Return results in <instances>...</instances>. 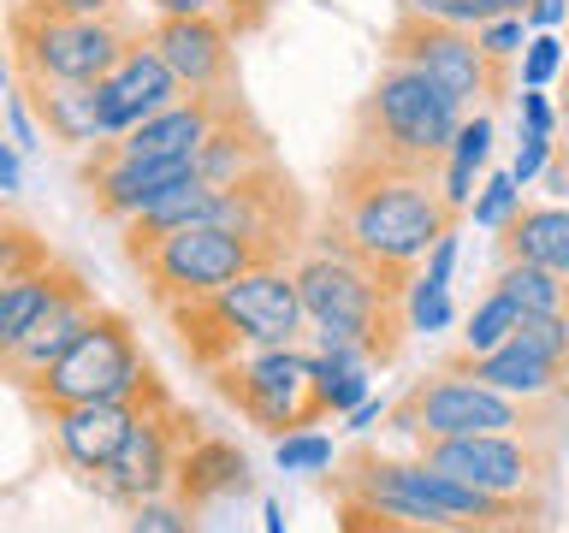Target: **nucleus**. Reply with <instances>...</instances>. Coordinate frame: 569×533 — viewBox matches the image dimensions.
<instances>
[{
    "label": "nucleus",
    "instance_id": "nucleus-1",
    "mask_svg": "<svg viewBox=\"0 0 569 533\" xmlns=\"http://www.w3.org/2000/svg\"><path fill=\"white\" fill-rule=\"evenodd\" d=\"M457 220L462 213L445 202L439 167H403V160L345 149L332 160V190L315 231L391 279H416L427 249L457 231Z\"/></svg>",
    "mask_w": 569,
    "mask_h": 533
},
{
    "label": "nucleus",
    "instance_id": "nucleus-2",
    "mask_svg": "<svg viewBox=\"0 0 569 533\" xmlns=\"http://www.w3.org/2000/svg\"><path fill=\"white\" fill-rule=\"evenodd\" d=\"M302 314L315 326V355H327L338 368H391L403 350L409 314L403 291L409 279H391L362 255H350L345 243L309 231L302 255L291 261Z\"/></svg>",
    "mask_w": 569,
    "mask_h": 533
},
{
    "label": "nucleus",
    "instance_id": "nucleus-3",
    "mask_svg": "<svg viewBox=\"0 0 569 533\" xmlns=\"http://www.w3.org/2000/svg\"><path fill=\"white\" fill-rule=\"evenodd\" d=\"M178 344L196 368H220L231 355L249 350H273V344H302L309 314L297 296V273L291 266H249L243 279H231L226 291L196 296L184 309H167Z\"/></svg>",
    "mask_w": 569,
    "mask_h": 533
},
{
    "label": "nucleus",
    "instance_id": "nucleus-4",
    "mask_svg": "<svg viewBox=\"0 0 569 533\" xmlns=\"http://www.w3.org/2000/svg\"><path fill=\"white\" fill-rule=\"evenodd\" d=\"M462 119H469V107L457 95H445V89L433 78H421L416 66L386 60L380 78L368 83V95L356 101L345 149L403 160V167H445Z\"/></svg>",
    "mask_w": 569,
    "mask_h": 533
},
{
    "label": "nucleus",
    "instance_id": "nucleus-5",
    "mask_svg": "<svg viewBox=\"0 0 569 533\" xmlns=\"http://www.w3.org/2000/svg\"><path fill=\"white\" fill-rule=\"evenodd\" d=\"M391 433L409 444H433V439H475V433H528V439H563L558 403H522L505 391L469 380V373H427L391 403Z\"/></svg>",
    "mask_w": 569,
    "mask_h": 533
},
{
    "label": "nucleus",
    "instance_id": "nucleus-6",
    "mask_svg": "<svg viewBox=\"0 0 569 533\" xmlns=\"http://www.w3.org/2000/svg\"><path fill=\"white\" fill-rule=\"evenodd\" d=\"M131 12L107 18H53L30 7H7V42H12V83H101L137 42Z\"/></svg>",
    "mask_w": 569,
    "mask_h": 533
},
{
    "label": "nucleus",
    "instance_id": "nucleus-7",
    "mask_svg": "<svg viewBox=\"0 0 569 533\" xmlns=\"http://www.w3.org/2000/svg\"><path fill=\"white\" fill-rule=\"evenodd\" d=\"M154 385V368L137 344V326L119 309H107L89 320V332L71 344L53 368H42L24 385V403L36 415H53V409H78V403H119L137 398V391Z\"/></svg>",
    "mask_w": 569,
    "mask_h": 533
},
{
    "label": "nucleus",
    "instance_id": "nucleus-8",
    "mask_svg": "<svg viewBox=\"0 0 569 533\" xmlns=\"http://www.w3.org/2000/svg\"><path fill=\"white\" fill-rule=\"evenodd\" d=\"M213 391L238 409L249 426L261 433H302V426L327 421V398H320V355H309L302 344H273V350H249L231 362L208 368Z\"/></svg>",
    "mask_w": 569,
    "mask_h": 533
},
{
    "label": "nucleus",
    "instance_id": "nucleus-9",
    "mask_svg": "<svg viewBox=\"0 0 569 533\" xmlns=\"http://www.w3.org/2000/svg\"><path fill=\"white\" fill-rule=\"evenodd\" d=\"M124 261L142 273V284H149L154 309H184V302L196 296H213L226 291L231 279H243L249 266H273L261 255L256 243L231 238V231L220 225H190V231H172V238H154L142 249H124Z\"/></svg>",
    "mask_w": 569,
    "mask_h": 533
},
{
    "label": "nucleus",
    "instance_id": "nucleus-10",
    "mask_svg": "<svg viewBox=\"0 0 569 533\" xmlns=\"http://www.w3.org/2000/svg\"><path fill=\"white\" fill-rule=\"evenodd\" d=\"M386 60L398 66H416L421 78H433L445 95H457L462 107H487V101H505L516 89V66H492L480 53V36L462 30V24H445V18H427V12H398L386 30Z\"/></svg>",
    "mask_w": 569,
    "mask_h": 533
},
{
    "label": "nucleus",
    "instance_id": "nucleus-11",
    "mask_svg": "<svg viewBox=\"0 0 569 533\" xmlns=\"http://www.w3.org/2000/svg\"><path fill=\"white\" fill-rule=\"evenodd\" d=\"M421 462L469 480V486L510 497V504H540L558 474V439H528V433H475V439H433L416 444Z\"/></svg>",
    "mask_w": 569,
    "mask_h": 533
},
{
    "label": "nucleus",
    "instance_id": "nucleus-12",
    "mask_svg": "<svg viewBox=\"0 0 569 533\" xmlns=\"http://www.w3.org/2000/svg\"><path fill=\"white\" fill-rule=\"evenodd\" d=\"M220 190V184H213ZM213 225L231 231V238L256 243L273 266H291L302 255V243H309L315 231V213L302 202L297 178L284 167H267L256 178H238V184L220 190V202H213Z\"/></svg>",
    "mask_w": 569,
    "mask_h": 533
},
{
    "label": "nucleus",
    "instance_id": "nucleus-13",
    "mask_svg": "<svg viewBox=\"0 0 569 533\" xmlns=\"http://www.w3.org/2000/svg\"><path fill=\"white\" fill-rule=\"evenodd\" d=\"M196 439V421L172 403V391H154L149 409L137 415L124 451L96 474V486L113 497V504H142V497H167L178 486V456Z\"/></svg>",
    "mask_w": 569,
    "mask_h": 533
},
{
    "label": "nucleus",
    "instance_id": "nucleus-14",
    "mask_svg": "<svg viewBox=\"0 0 569 533\" xmlns=\"http://www.w3.org/2000/svg\"><path fill=\"white\" fill-rule=\"evenodd\" d=\"M78 178L89 190V208L113 225H131L142 208H154L167 190L190 184L196 178V154H160V160H142V154H119L113 137H101L96 149H83L78 160Z\"/></svg>",
    "mask_w": 569,
    "mask_h": 533
},
{
    "label": "nucleus",
    "instance_id": "nucleus-15",
    "mask_svg": "<svg viewBox=\"0 0 569 533\" xmlns=\"http://www.w3.org/2000/svg\"><path fill=\"white\" fill-rule=\"evenodd\" d=\"M149 48L172 66L184 89H238V30L220 12H190V18H154Z\"/></svg>",
    "mask_w": 569,
    "mask_h": 533
},
{
    "label": "nucleus",
    "instance_id": "nucleus-16",
    "mask_svg": "<svg viewBox=\"0 0 569 533\" xmlns=\"http://www.w3.org/2000/svg\"><path fill=\"white\" fill-rule=\"evenodd\" d=\"M154 391H167V385L154 380L149 391H137V398H119V403H78V409H53V415H42L53 451H60V462L96 480L107 462L124 451V439H131V426H137L142 409H149Z\"/></svg>",
    "mask_w": 569,
    "mask_h": 533
},
{
    "label": "nucleus",
    "instance_id": "nucleus-17",
    "mask_svg": "<svg viewBox=\"0 0 569 533\" xmlns=\"http://www.w3.org/2000/svg\"><path fill=\"white\" fill-rule=\"evenodd\" d=\"M96 95H101L107 137H124V131H137L142 119H154V113H167L172 101H184L190 89L172 78V66L149 48V30H142L137 42L124 48V60L96 83Z\"/></svg>",
    "mask_w": 569,
    "mask_h": 533
},
{
    "label": "nucleus",
    "instance_id": "nucleus-18",
    "mask_svg": "<svg viewBox=\"0 0 569 533\" xmlns=\"http://www.w3.org/2000/svg\"><path fill=\"white\" fill-rule=\"evenodd\" d=\"M96 314H101L96 284H89V279L78 273V266H71L66 284L53 291V302H48L42 314H36V326L24 332V344L12 350V362L0 368V380H12L18 391H24V385L36 380V373L53 368V362H60V355H66L71 344H78V338L89 332V320H96Z\"/></svg>",
    "mask_w": 569,
    "mask_h": 533
},
{
    "label": "nucleus",
    "instance_id": "nucleus-19",
    "mask_svg": "<svg viewBox=\"0 0 569 533\" xmlns=\"http://www.w3.org/2000/svg\"><path fill=\"white\" fill-rule=\"evenodd\" d=\"M267 167H279V149H273V137H267V124L249 113V101L238 95L220 113V124L208 131V142L196 149V178L202 184H238V178H256Z\"/></svg>",
    "mask_w": 569,
    "mask_h": 533
},
{
    "label": "nucleus",
    "instance_id": "nucleus-20",
    "mask_svg": "<svg viewBox=\"0 0 569 533\" xmlns=\"http://www.w3.org/2000/svg\"><path fill=\"white\" fill-rule=\"evenodd\" d=\"M238 101V89H202V95H190L184 101H172L167 113H154V119H142L137 131H124L113 137V149L119 154H142V160H160V154H196L208 142V131L220 124V113Z\"/></svg>",
    "mask_w": 569,
    "mask_h": 533
},
{
    "label": "nucleus",
    "instance_id": "nucleus-21",
    "mask_svg": "<svg viewBox=\"0 0 569 533\" xmlns=\"http://www.w3.org/2000/svg\"><path fill=\"white\" fill-rule=\"evenodd\" d=\"M445 368L451 373H469V380L505 391V398H522V403H558L569 391V368L563 362H546V355H533L522 344H498L487 355H445Z\"/></svg>",
    "mask_w": 569,
    "mask_h": 533
},
{
    "label": "nucleus",
    "instance_id": "nucleus-22",
    "mask_svg": "<svg viewBox=\"0 0 569 533\" xmlns=\"http://www.w3.org/2000/svg\"><path fill=\"white\" fill-rule=\"evenodd\" d=\"M18 95H24L30 119L42 124V137L66 142V149H96L107 137L101 124V95L96 83H18Z\"/></svg>",
    "mask_w": 569,
    "mask_h": 533
},
{
    "label": "nucleus",
    "instance_id": "nucleus-23",
    "mask_svg": "<svg viewBox=\"0 0 569 533\" xmlns=\"http://www.w3.org/2000/svg\"><path fill=\"white\" fill-rule=\"evenodd\" d=\"M498 261H540L569 279V202L516 208V220L498 231Z\"/></svg>",
    "mask_w": 569,
    "mask_h": 533
},
{
    "label": "nucleus",
    "instance_id": "nucleus-24",
    "mask_svg": "<svg viewBox=\"0 0 569 533\" xmlns=\"http://www.w3.org/2000/svg\"><path fill=\"white\" fill-rule=\"evenodd\" d=\"M249 486V462L238 444L226 439H202L196 433L184 444V456H178V497L196 510V504H213V497H231Z\"/></svg>",
    "mask_w": 569,
    "mask_h": 533
},
{
    "label": "nucleus",
    "instance_id": "nucleus-25",
    "mask_svg": "<svg viewBox=\"0 0 569 533\" xmlns=\"http://www.w3.org/2000/svg\"><path fill=\"white\" fill-rule=\"evenodd\" d=\"M66 273H71V261L53 255V261H42V266H30V273L0 284V368L12 362V350L24 344V332L36 326V314L53 302V291L66 284Z\"/></svg>",
    "mask_w": 569,
    "mask_h": 533
},
{
    "label": "nucleus",
    "instance_id": "nucleus-26",
    "mask_svg": "<svg viewBox=\"0 0 569 533\" xmlns=\"http://www.w3.org/2000/svg\"><path fill=\"white\" fill-rule=\"evenodd\" d=\"M487 154H492V119L487 113H469V119H462V131H457V142H451V154H445V167H439L445 202H451L457 213H469L475 178H480V167H487Z\"/></svg>",
    "mask_w": 569,
    "mask_h": 533
},
{
    "label": "nucleus",
    "instance_id": "nucleus-27",
    "mask_svg": "<svg viewBox=\"0 0 569 533\" xmlns=\"http://www.w3.org/2000/svg\"><path fill=\"white\" fill-rule=\"evenodd\" d=\"M492 291H505L522 314H569V279L540 261H498Z\"/></svg>",
    "mask_w": 569,
    "mask_h": 533
},
{
    "label": "nucleus",
    "instance_id": "nucleus-28",
    "mask_svg": "<svg viewBox=\"0 0 569 533\" xmlns=\"http://www.w3.org/2000/svg\"><path fill=\"white\" fill-rule=\"evenodd\" d=\"M516 320H522V309H516L505 291H487L469 314H462V355H487L498 344H510Z\"/></svg>",
    "mask_w": 569,
    "mask_h": 533
},
{
    "label": "nucleus",
    "instance_id": "nucleus-29",
    "mask_svg": "<svg viewBox=\"0 0 569 533\" xmlns=\"http://www.w3.org/2000/svg\"><path fill=\"white\" fill-rule=\"evenodd\" d=\"M42 261H53V249H48L42 231L24 225V220H12V213H0V284L18 279V273H30V266H42Z\"/></svg>",
    "mask_w": 569,
    "mask_h": 533
},
{
    "label": "nucleus",
    "instance_id": "nucleus-30",
    "mask_svg": "<svg viewBox=\"0 0 569 533\" xmlns=\"http://www.w3.org/2000/svg\"><path fill=\"white\" fill-rule=\"evenodd\" d=\"M403 314H409V332H445L451 326V284H439V279H427V273H416L409 279V291H403Z\"/></svg>",
    "mask_w": 569,
    "mask_h": 533
},
{
    "label": "nucleus",
    "instance_id": "nucleus-31",
    "mask_svg": "<svg viewBox=\"0 0 569 533\" xmlns=\"http://www.w3.org/2000/svg\"><path fill=\"white\" fill-rule=\"evenodd\" d=\"M273 462H279V474H327L338 462V451L320 426H302V433H284L273 444Z\"/></svg>",
    "mask_w": 569,
    "mask_h": 533
},
{
    "label": "nucleus",
    "instance_id": "nucleus-32",
    "mask_svg": "<svg viewBox=\"0 0 569 533\" xmlns=\"http://www.w3.org/2000/svg\"><path fill=\"white\" fill-rule=\"evenodd\" d=\"M516 208H522V184H516V172L505 167V172H492L487 184L475 190L469 220H475L480 231H505V225L516 220Z\"/></svg>",
    "mask_w": 569,
    "mask_h": 533
},
{
    "label": "nucleus",
    "instance_id": "nucleus-33",
    "mask_svg": "<svg viewBox=\"0 0 569 533\" xmlns=\"http://www.w3.org/2000/svg\"><path fill=\"white\" fill-rule=\"evenodd\" d=\"M320 398H327V415H350L368 398V368H338L320 355Z\"/></svg>",
    "mask_w": 569,
    "mask_h": 533
},
{
    "label": "nucleus",
    "instance_id": "nucleus-34",
    "mask_svg": "<svg viewBox=\"0 0 569 533\" xmlns=\"http://www.w3.org/2000/svg\"><path fill=\"white\" fill-rule=\"evenodd\" d=\"M124 533H196V522L184 497H142V504H131V527Z\"/></svg>",
    "mask_w": 569,
    "mask_h": 533
},
{
    "label": "nucleus",
    "instance_id": "nucleus-35",
    "mask_svg": "<svg viewBox=\"0 0 569 533\" xmlns=\"http://www.w3.org/2000/svg\"><path fill=\"white\" fill-rule=\"evenodd\" d=\"M563 71V42L558 30H540L533 42L522 48V66H516V78H522V89H546L551 78Z\"/></svg>",
    "mask_w": 569,
    "mask_h": 533
},
{
    "label": "nucleus",
    "instance_id": "nucleus-36",
    "mask_svg": "<svg viewBox=\"0 0 569 533\" xmlns=\"http://www.w3.org/2000/svg\"><path fill=\"white\" fill-rule=\"evenodd\" d=\"M480 53H487L492 66H516L522 60V48L533 42L528 36V18H492V24H480Z\"/></svg>",
    "mask_w": 569,
    "mask_h": 533
},
{
    "label": "nucleus",
    "instance_id": "nucleus-37",
    "mask_svg": "<svg viewBox=\"0 0 569 533\" xmlns=\"http://www.w3.org/2000/svg\"><path fill=\"white\" fill-rule=\"evenodd\" d=\"M551 154H558V142L551 137H533V131H522V142H516V160H510V172H516V184H533L546 167H551Z\"/></svg>",
    "mask_w": 569,
    "mask_h": 533
},
{
    "label": "nucleus",
    "instance_id": "nucleus-38",
    "mask_svg": "<svg viewBox=\"0 0 569 533\" xmlns=\"http://www.w3.org/2000/svg\"><path fill=\"white\" fill-rule=\"evenodd\" d=\"M273 7L279 0H220V18L238 30V42H243V36H256L267 18H273Z\"/></svg>",
    "mask_w": 569,
    "mask_h": 533
},
{
    "label": "nucleus",
    "instance_id": "nucleus-39",
    "mask_svg": "<svg viewBox=\"0 0 569 533\" xmlns=\"http://www.w3.org/2000/svg\"><path fill=\"white\" fill-rule=\"evenodd\" d=\"M30 12H53V18H107V12H124V0H18Z\"/></svg>",
    "mask_w": 569,
    "mask_h": 533
},
{
    "label": "nucleus",
    "instance_id": "nucleus-40",
    "mask_svg": "<svg viewBox=\"0 0 569 533\" xmlns=\"http://www.w3.org/2000/svg\"><path fill=\"white\" fill-rule=\"evenodd\" d=\"M516 107H522V131H533V137H551V131H558V107L546 101V89H522V95H516Z\"/></svg>",
    "mask_w": 569,
    "mask_h": 533
},
{
    "label": "nucleus",
    "instance_id": "nucleus-41",
    "mask_svg": "<svg viewBox=\"0 0 569 533\" xmlns=\"http://www.w3.org/2000/svg\"><path fill=\"white\" fill-rule=\"evenodd\" d=\"M338 510H345V533H409V527H398V522H386L380 510L356 504V497H338Z\"/></svg>",
    "mask_w": 569,
    "mask_h": 533
},
{
    "label": "nucleus",
    "instance_id": "nucleus-42",
    "mask_svg": "<svg viewBox=\"0 0 569 533\" xmlns=\"http://www.w3.org/2000/svg\"><path fill=\"white\" fill-rule=\"evenodd\" d=\"M421 273H427V279H439V284H451V273H457V231H445V238L427 249Z\"/></svg>",
    "mask_w": 569,
    "mask_h": 533
},
{
    "label": "nucleus",
    "instance_id": "nucleus-43",
    "mask_svg": "<svg viewBox=\"0 0 569 533\" xmlns=\"http://www.w3.org/2000/svg\"><path fill=\"white\" fill-rule=\"evenodd\" d=\"M492 18H528V0H469V30L492 24Z\"/></svg>",
    "mask_w": 569,
    "mask_h": 533
},
{
    "label": "nucleus",
    "instance_id": "nucleus-44",
    "mask_svg": "<svg viewBox=\"0 0 569 533\" xmlns=\"http://www.w3.org/2000/svg\"><path fill=\"white\" fill-rule=\"evenodd\" d=\"M409 12H427V18H445V24H462L469 30V0H403Z\"/></svg>",
    "mask_w": 569,
    "mask_h": 533
},
{
    "label": "nucleus",
    "instance_id": "nucleus-45",
    "mask_svg": "<svg viewBox=\"0 0 569 533\" xmlns=\"http://www.w3.org/2000/svg\"><path fill=\"white\" fill-rule=\"evenodd\" d=\"M569 18V0H528V30H558Z\"/></svg>",
    "mask_w": 569,
    "mask_h": 533
},
{
    "label": "nucleus",
    "instance_id": "nucleus-46",
    "mask_svg": "<svg viewBox=\"0 0 569 533\" xmlns=\"http://www.w3.org/2000/svg\"><path fill=\"white\" fill-rule=\"evenodd\" d=\"M386 415H391V403H380V398H362V403H356L345 421H350V433H368V426H373V421H386Z\"/></svg>",
    "mask_w": 569,
    "mask_h": 533
},
{
    "label": "nucleus",
    "instance_id": "nucleus-47",
    "mask_svg": "<svg viewBox=\"0 0 569 533\" xmlns=\"http://www.w3.org/2000/svg\"><path fill=\"white\" fill-rule=\"evenodd\" d=\"M154 18H190V12H220V0H149Z\"/></svg>",
    "mask_w": 569,
    "mask_h": 533
},
{
    "label": "nucleus",
    "instance_id": "nucleus-48",
    "mask_svg": "<svg viewBox=\"0 0 569 533\" xmlns=\"http://www.w3.org/2000/svg\"><path fill=\"white\" fill-rule=\"evenodd\" d=\"M18 184H24V167H18V149H7V142H0V195H12Z\"/></svg>",
    "mask_w": 569,
    "mask_h": 533
},
{
    "label": "nucleus",
    "instance_id": "nucleus-49",
    "mask_svg": "<svg viewBox=\"0 0 569 533\" xmlns=\"http://www.w3.org/2000/svg\"><path fill=\"white\" fill-rule=\"evenodd\" d=\"M261 522H267V533H284V510H279V497H267V504H261Z\"/></svg>",
    "mask_w": 569,
    "mask_h": 533
},
{
    "label": "nucleus",
    "instance_id": "nucleus-50",
    "mask_svg": "<svg viewBox=\"0 0 569 533\" xmlns=\"http://www.w3.org/2000/svg\"><path fill=\"white\" fill-rule=\"evenodd\" d=\"M558 119L569 124V71H563V101H558Z\"/></svg>",
    "mask_w": 569,
    "mask_h": 533
},
{
    "label": "nucleus",
    "instance_id": "nucleus-51",
    "mask_svg": "<svg viewBox=\"0 0 569 533\" xmlns=\"http://www.w3.org/2000/svg\"><path fill=\"white\" fill-rule=\"evenodd\" d=\"M558 167H563V172H569V137H563V142H558Z\"/></svg>",
    "mask_w": 569,
    "mask_h": 533
},
{
    "label": "nucleus",
    "instance_id": "nucleus-52",
    "mask_svg": "<svg viewBox=\"0 0 569 533\" xmlns=\"http://www.w3.org/2000/svg\"><path fill=\"white\" fill-rule=\"evenodd\" d=\"M0 83H12V66H0Z\"/></svg>",
    "mask_w": 569,
    "mask_h": 533
}]
</instances>
